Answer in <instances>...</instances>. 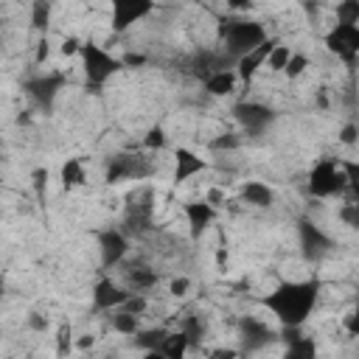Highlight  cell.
I'll return each mask as SVG.
<instances>
[{
  "label": "cell",
  "mask_w": 359,
  "mask_h": 359,
  "mask_svg": "<svg viewBox=\"0 0 359 359\" xmlns=\"http://www.w3.org/2000/svg\"><path fill=\"white\" fill-rule=\"evenodd\" d=\"M320 280H286L269 297L266 309L280 320V325H303L317 303Z\"/></svg>",
  "instance_id": "obj_1"
},
{
  "label": "cell",
  "mask_w": 359,
  "mask_h": 359,
  "mask_svg": "<svg viewBox=\"0 0 359 359\" xmlns=\"http://www.w3.org/2000/svg\"><path fill=\"white\" fill-rule=\"evenodd\" d=\"M219 39H222V50L236 62L238 56H244L247 50L258 48L266 39V28L247 17H227L219 22Z\"/></svg>",
  "instance_id": "obj_2"
},
{
  "label": "cell",
  "mask_w": 359,
  "mask_h": 359,
  "mask_svg": "<svg viewBox=\"0 0 359 359\" xmlns=\"http://www.w3.org/2000/svg\"><path fill=\"white\" fill-rule=\"evenodd\" d=\"M151 227H154V194L143 188L129 196L121 219V233L126 238H143L151 233Z\"/></svg>",
  "instance_id": "obj_3"
},
{
  "label": "cell",
  "mask_w": 359,
  "mask_h": 359,
  "mask_svg": "<svg viewBox=\"0 0 359 359\" xmlns=\"http://www.w3.org/2000/svg\"><path fill=\"white\" fill-rule=\"evenodd\" d=\"M79 56H81V65H84L87 84H90L93 90H101V84H104L112 73H118V70L123 67L121 59H115L112 53H107V50H104L101 45H95V42H84V45L79 48Z\"/></svg>",
  "instance_id": "obj_4"
},
{
  "label": "cell",
  "mask_w": 359,
  "mask_h": 359,
  "mask_svg": "<svg viewBox=\"0 0 359 359\" xmlns=\"http://www.w3.org/2000/svg\"><path fill=\"white\" fill-rule=\"evenodd\" d=\"M348 188V174L334 160H320L309 174V191L314 196H342Z\"/></svg>",
  "instance_id": "obj_5"
},
{
  "label": "cell",
  "mask_w": 359,
  "mask_h": 359,
  "mask_svg": "<svg viewBox=\"0 0 359 359\" xmlns=\"http://www.w3.org/2000/svg\"><path fill=\"white\" fill-rule=\"evenodd\" d=\"M154 163L151 157L146 154H132V151H123V154H115L109 163H107V182H123V180H146L154 174Z\"/></svg>",
  "instance_id": "obj_6"
},
{
  "label": "cell",
  "mask_w": 359,
  "mask_h": 359,
  "mask_svg": "<svg viewBox=\"0 0 359 359\" xmlns=\"http://www.w3.org/2000/svg\"><path fill=\"white\" fill-rule=\"evenodd\" d=\"M325 45H328V50L337 53L348 67H353L356 53H359V28H356V25H348V22H337V25L328 31Z\"/></svg>",
  "instance_id": "obj_7"
},
{
  "label": "cell",
  "mask_w": 359,
  "mask_h": 359,
  "mask_svg": "<svg viewBox=\"0 0 359 359\" xmlns=\"http://www.w3.org/2000/svg\"><path fill=\"white\" fill-rule=\"evenodd\" d=\"M230 65H236L224 50H196L194 56H188L185 62H182V70L188 73V76H194V79H208L210 73H216V70H227Z\"/></svg>",
  "instance_id": "obj_8"
},
{
  "label": "cell",
  "mask_w": 359,
  "mask_h": 359,
  "mask_svg": "<svg viewBox=\"0 0 359 359\" xmlns=\"http://www.w3.org/2000/svg\"><path fill=\"white\" fill-rule=\"evenodd\" d=\"M233 115L236 121L250 132V135H261L272 121H275V112L266 107V104H258V101H238L233 107Z\"/></svg>",
  "instance_id": "obj_9"
},
{
  "label": "cell",
  "mask_w": 359,
  "mask_h": 359,
  "mask_svg": "<svg viewBox=\"0 0 359 359\" xmlns=\"http://www.w3.org/2000/svg\"><path fill=\"white\" fill-rule=\"evenodd\" d=\"M154 0H112V31L123 34L129 25L151 14Z\"/></svg>",
  "instance_id": "obj_10"
},
{
  "label": "cell",
  "mask_w": 359,
  "mask_h": 359,
  "mask_svg": "<svg viewBox=\"0 0 359 359\" xmlns=\"http://www.w3.org/2000/svg\"><path fill=\"white\" fill-rule=\"evenodd\" d=\"M62 81H65L62 73H45V76L28 79V81H25V95H28L36 107H45V109H48V107L53 104L56 93L62 90Z\"/></svg>",
  "instance_id": "obj_11"
},
{
  "label": "cell",
  "mask_w": 359,
  "mask_h": 359,
  "mask_svg": "<svg viewBox=\"0 0 359 359\" xmlns=\"http://www.w3.org/2000/svg\"><path fill=\"white\" fill-rule=\"evenodd\" d=\"M98 247H101V264L109 269V266H118L126 252H129V238L121 233V227H109L98 236Z\"/></svg>",
  "instance_id": "obj_12"
},
{
  "label": "cell",
  "mask_w": 359,
  "mask_h": 359,
  "mask_svg": "<svg viewBox=\"0 0 359 359\" xmlns=\"http://www.w3.org/2000/svg\"><path fill=\"white\" fill-rule=\"evenodd\" d=\"M238 334H241V345H244L247 351H258V348L269 345V342L278 337V334H275L264 320H258V317H241Z\"/></svg>",
  "instance_id": "obj_13"
},
{
  "label": "cell",
  "mask_w": 359,
  "mask_h": 359,
  "mask_svg": "<svg viewBox=\"0 0 359 359\" xmlns=\"http://www.w3.org/2000/svg\"><path fill=\"white\" fill-rule=\"evenodd\" d=\"M129 294H132V292H129L126 286H118V283H112L109 278H101V280L95 283V289H93V306H95L98 311H112V309H121Z\"/></svg>",
  "instance_id": "obj_14"
},
{
  "label": "cell",
  "mask_w": 359,
  "mask_h": 359,
  "mask_svg": "<svg viewBox=\"0 0 359 359\" xmlns=\"http://www.w3.org/2000/svg\"><path fill=\"white\" fill-rule=\"evenodd\" d=\"M300 247L306 252V258L311 261H320L323 255L331 252V238L311 222H300Z\"/></svg>",
  "instance_id": "obj_15"
},
{
  "label": "cell",
  "mask_w": 359,
  "mask_h": 359,
  "mask_svg": "<svg viewBox=\"0 0 359 359\" xmlns=\"http://www.w3.org/2000/svg\"><path fill=\"white\" fill-rule=\"evenodd\" d=\"M185 219H188V230H191V238H199L216 219V208L208 202V199H196V202H185Z\"/></svg>",
  "instance_id": "obj_16"
},
{
  "label": "cell",
  "mask_w": 359,
  "mask_h": 359,
  "mask_svg": "<svg viewBox=\"0 0 359 359\" xmlns=\"http://www.w3.org/2000/svg\"><path fill=\"white\" fill-rule=\"evenodd\" d=\"M275 42H278V39H264L258 48H252V50H247L244 56L236 59V67H238V79H241V81H250V79L258 73V67H264V59H266V53L272 50Z\"/></svg>",
  "instance_id": "obj_17"
},
{
  "label": "cell",
  "mask_w": 359,
  "mask_h": 359,
  "mask_svg": "<svg viewBox=\"0 0 359 359\" xmlns=\"http://www.w3.org/2000/svg\"><path fill=\"white\" fill-rule=\"evenodd\" d=\"M121 275H123V286L129 292H146V289L157 286V280H160L157 272L151 266H146V264H126L121 269Z\"/></svg>",
  "instance_id": "obj_18"
},
{
  "label": "cell",
  "mask_w": 359,
  "mask_h": 359,
  "mask_svg": "<svg viewBox=\"0 0 359 359\" xmlns=\"http://www.w3.org/2000/svg\"><path fill=\"white\" fill-rule=\"evenodd\" d=\"M199 171H205V160L196 157L188 149H177V154H174V180L177 182H185V180H191Z\"/></svg>",
  "instance_id": "obj_19"
},
{
  "label": "cell",
  "mask_w": 359,
  "mask_h": 359,
  "mask_svg": "<svg viewBox=\"0 0 359 359\" xmlns=\"http://www.w3.org/2000/svg\"><path fill=\"white\" fill-rule=\"evenodd\" d=\"M241 199L247 205H255V208H269L275 202V191L269 185H264V182H247L241 188Z\"/></svg>",
  "instance_id": "obj_20"
},
{
  "label": "cell",
  "mask_w": 359,
  "mask_h": 359,
  "mask_svg": "<svg viewBox=\"0 0 359 359\" xmlns=\"http://www.w3.org/2000/svg\"><path fill=\"white\" fill-rule=\"evenodd\" d=\"M233 87H236V73L230 67L227 70H216V73H210L205 79V90L210 95H227V93H233Z\"/></svg>",
  "instance_id": "obj_21"
},
{
  "label": "cell",
  "mask_w": 359,
  "mask_h": 359,
  "mask_svg": "<svg viewBox=\"0 0 359 359\" xmlns=\"http://www.w3.org/2000/svg\"><path fill=\"white\" fill-rule=\"evenodd\" d=\"M84 180H87V174H84L81 160L70 157V160L62 165V185L70 191V188H76V185H84Z\"/></svg>",
  "instance_id": "obj_22"
},
{
  "label": "cell",
  "mask_w": 359,
  "mask_h": 359,
  "mask_svg": "<svg viewBox=\"0 0 359 359\" xmlns=\"http://www.w3.org/2000/svg\"><path fill=\"white\" fill-rule=\"evenodd\" d=\"M185 351H188V337H185L182 331L165 334L163 342H160V353H165V356H171V359H180Z\"/></svg>",
  "instance_id": "obj_23"
},
{
  "label": "cell",
  "mask_w": 359,
  "mask_h": 359,
  "mask_svg": "<svg viewBox=\"0 0 359 359\" xmlns=\"http://www.w3.org/2000/svg\"><path fill=\"white\" fill-rule=\"evenodd\" d=\"M168 331L165 328H149V331H135V345L149 351V353H157L160 351V342Z\"/></svg>",
  "instance_id": "obj_24"
},
{
  "label": "cell",
  "mask_w": 359,
  "mask_h": 359,
  "mask_svg": "<svg viewBox=\"0 0 359 359\" xmlns=\"http://www.w3.org/2000/svg\"><path fill=\"white\" fill-rule=\"evenodd\" d=\"M177 331H182V334L188 337V348H194V345L199 342L202 331H205V323H202V317L188 314V317H182V320H180V328H177Z\"/></svg>",
  "instance_id": "obj_25"
},
{
  "label": "cell",
  "mask_w": 359,
  "mask_h": 359,
  "mask_svg": "<svg viewBox=\"0 0 359 359\" xmlns=\"http://www.w3.org/2000/svg\"><path fill=\"white\" fill-rule=\"evenodd\" d=\"M289 48L286 45H280V42H275L272 45V50L266 53V59H264V65L269 67V70H283L286 67V62H289Z\"/></svg>",
  "instance_id": "obj_26"
},
{
  "label": "cell",
  "mask_w": 359,
  "mask_h": 359,
  "mask_svg": "<svg viewBox=\"0 0 359 359\" xmlns=\"http://www.w3.org/2000/svg\"><path fill=\"white\" fill-rule=\"evenodd\" d=\"M115 311V309H112ZM112 328L115 331H121V334H135L137 331V314H132V311H115L112 314Z\"/></svg>",
  "instance_id": "obj_27"
},
{
  "label": "cell",
  "mask_w": 359,
  "mask_h": 359,
  "mask_svg": "<svg viewBox=\"0 0 359 359\" xmlns=\"http://www.w3.org/2000/svg\"><path fill=\"white\" fill-rule=\"evenodd\" d=\"M337 22L356 25L359 22V0H339L337 3Z\"/></svg>",
  "instance_id": "obj_28"
},
{
  "label": "cell",
  "mask_w": 359,
  "mask_h": 359,
  "mask_svg": "<svg viewBox=\"0 0 359 359\" xmlns=\"http://www.w3.org/2000/svg\"><path fill=\"white\" fill-rule=\"evenodd\" d=\"M306 67H309V59H306L303 53H289V62H286L283 73H286L289 79H297V76H300Z\"/></svg>",
  "instance_id": "obj_29"
},
{
  "label": "cell",
  "mask_w": 359,
  "mask_h": 359,
  "mask_svg": "<svg viewBox=\"0 0 359 359\" xmlns=\"http://www.w3.org/2000/svg\"><path fill=\"white\" fill-rule=\"evenodd\" d=\"M48 17H50V3L48 0H34V28H45L48 25Z\"/></svg>",
  "instance_id": "obj_30"
},
{
  "label": "cell",
  "mask_w": 359,
  "mask_h": 359,
  "mask_svg": "<svg viewBox=\"0 0 359 359\" xmlns=\"http://www.w3.org/2000/svg\"><path fill=\"white\" fill-rule=\"evenodd\" d=\"M143 143H146V149H163V146H165V132H163V126H151Z\"/></svg>",
  "instance_id": "obj_31"
},
{
  "label": "cell",
  "mask_w": 359,
  "mask_h": 359,
  "mask_svg": "<svg viewBox=\"0 0 359 359\" xmlns=\"http://www.w3.org/2000/svg\"><path fill=\"white\" fill-rule=\"evenodd\" d=\"M339 219H342L348 227H356V224H359V205H356V202H345V208L339 210Z\"/></svg>",
  "instance_id": "obj_32"
},
{
  "label": "cell",
  "mask_w": 359,
  "mask_h": 359,
  "mask_svg": "<svg viewBox=\"0 0 359 359\" xmlns=\"http://www.w3.org/2000/svg\"><path fill=\"white\" fill-rule=\"evenodd\" d=\"M236 146H238V137H236V135H222V137L210 140V149H216V151H222V149H236Z\"/></svg>",
  "instance_id": "obj_33"
},
{
  "label": "cell",
  "mask_w": 359,
  "mask_h": 359,
  "mask_svg": "<svg viewBox=\"0 0 359 359\" xmlns=\"http://www.w3.org/2000/svg\"><path fill=\"white\" fill-rule=\"evenodd\" d=\"M56 351H59V353H67V351H70V325H62V328H59Z\"/></svg>",
  "instance_id": "obj_34"
},
{
  "label": "cell",
  "mask_w": 359,
  "mask_h": 359,
  "mask_svg": "<svg viewBox=\"0 0 359 359\" xmlns=\"http://www.w3.org/2000/svg\"><path fill=\"white\" fill-rule=\"evenodd\" d=\"M188 286H191V280H188V278H174L168 289H171V294H174V297H182V294L188 292Z\"/></svg>",
  "instance_id": "obj_35"
},
{
  "label": "cell",
  "mask_w": 359,
  "mask_h": 359,
  "mask_svg": "<svg viewBox=\"0 0 359 359\" xmlns=\"http://www.w3.org/2000/svg\"><path fill=\"white\" fill-rule=\"evenodd\" d=\"M79 48H81V42H79L76 36H70V39H65V42H62V53H65V56L79 53Z\"/></svg>",
  "instance_id": "obj_36"
},
{
  "label": "cell",
  "mask_w": 359,
  "mask_h": 359,
  "mask_svg": "<svg viewBox=\"0 0 359 359\" xmlns=\"http://www.w3.org/2000/svg\"><path fill=\"white\" fill-rule=\"evenodd\" d=\"M45 182H48V171H45V168H39V171H34V188H36V194H42V188H45Z\"/></svg>",
  "instance_id": "obj_37"
},
{
  "label": "cell",
  "mask_w": 359,
  "mask_h": 359,
  "mask_svg": "<svg viewBox=\"0 0 359 359\" xmlns=\"http://www.w3.org/2000/svg\"><path fill=\"white\" fill-rule=\"evenodd\" d=\"M339 140H342V143H348V146H351V143H353V140H356V126H353V123H348V126H345V129H342V135H339Z\"/></svg>",
  "instance_id": "obj_38"
},
{
  "label": "cell",
  "mask_w": 359,
  "mask_h": 359,
  "mask_svg": "<svg viewBox=\"0 0 359 359\" xmlns=\"http://www.w3.org/2000/svg\"><path fill=\"white\" fill-rule=\"evenodd\" d=\"M28 323H31V328H34V331H45V328H48V320H45L42 314H31V317H28Z\"/></svg>",
  "instance_id": "obj_39"
},
{
  "label": "cell",
  "mask_w": 359,
  "mask_h": 359,
  "mask_svg": "<svg viewBox=\"0 0 359 359\" xmlns=\"http://www.w3.org/2000/svg\"><path fill=\"white\" fill-rule=\"evenodd\" d=\"M45 59H48V39H42V42H39V48H36V65H39V62H45Z\"/></svg>",
  "instance_id": "obj_40"
},
{
  "label": "cell",
  "mask_w": 359,
  "mask_h": 359,
  "mask_svg": "<svg viewBox=\"0 0 359 359\" xmlns=\"http://www.w3.org/2000/svg\"><path fill=\"white\" fill-rule=\"evenodd\" d=\"M252 3L250 0H230V8H236V11H244V8H250Z\"/></svg>",
  "instance_id": "obj_41"
}]
</instances>
